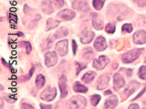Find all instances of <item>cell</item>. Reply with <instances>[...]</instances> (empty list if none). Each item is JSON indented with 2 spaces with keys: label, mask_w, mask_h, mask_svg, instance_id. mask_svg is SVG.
<instances>
[{
  "label": "cell",
  "mask_w": 146,
  "mask_h": 109,
  "mask_svg": "<svg viewBox=\"0 0 146 109\" xmlns=\"http://www.w3.org/2000/svg\"><path fill=\"white\" fill-rule=\"evenodd\" d=\"M68 104L71 108H85L87 106V101L82 96H76L71 98Z\"/></svg>",
  "instance_id": "6da1fadb"
},
{
  "label": "cell",
  "mask_w": 146,
  "mask_h": 109,
  "mask_svg": "<svg viewBox=\"0 0 146 109\" xmlns=\"http://www.w3.org/2000/svg\"><path fill=\"white\" fill-rule=\"evenodd\" d=\"M143 49H134L125 53L122 57L124 63H131L136 60L141 54Z\"/></svg>",
  "instance_id": "7a4b0ae2"
},
{
  "label": "cell",
  "mask_w": 146,
  "mask_h": 109,
  "mask_svg": "<svg viewBox=\"0 0 146 109\" xmlns=\"http://www.w3.org/2000/svg\"><path fill=\"white\" fill-rule=\"evenodd\" d=\"M110 62V59L105 55H101L98 59H94L92 66L97 70L103 69Z\"/></svg>",
  "instance_id": "3957f363"
},
{
  "label": "cell",
  "mask_w": 146,
  "mask_h": 109,
  "mask_svg": "<svg viewBox=\"0 0 146 109\" xmlns=\"http://www.w3.org/2000/svg\"><path fill=\"white\" fill-rule=\"evenodd\" d=\"M57 96V89L56 88H47L43 91L40 94V98L46 102H51L55 99Z\"/></svg>",
  "instance_id": "277c9868"
},
{
  "label": "cell",
  "mask_w": 146,
  "mask_h": 109,
  "mask_svg": "<svg viewBox=\"0 0 146 109\" xmlns=\"http://www.w3.org/2000/svg\"><path fill=\"white\" fill-rule=\"evenodd\" d=\"M67 77L64 75H62L58 79V87L60 88L61 95V99H63L67 96L68 90H67Z\"/></svg>",
  "instance_id": "5b68a950"
},
{
  "label": "cell",
  "mask_w": 146,
  "mask_h": 109,
  "mask_svg": "<svg viewBox=\"0 0 146 109\" xmlns=\"http://www.w3.org/2000/svg\"><path fill=\"white\" fill-rule=\"evenodd\" d=\"M45 64L47 67H52L54 66L58 61V57L57 53L54 52H49L45 54Z\"/></svg>",
  "instance_id": "8992f818"
},
{
  "label": "cell",
  "mask_w": 146,
  "mask_h": 109,
  "mask_svg": "<svg viewBox=\"0 0 146 109\" xmlns=\"http://www.w3.org/2000/svg\"><path fill=\"white\" fill-rule=\"evenodd\" d=\"M68 41L67 39L59 41L56 45V50L58 54L62 56H65L68 53Z\"/></svg>",
  "instance_id": "52a82bcc"
},
{
  "label": "cell",
  "mask_w": 146,
  "mask_h": 109,
  "mask_svg": "<svg viewBox=\"0 0 146 109\" xmlns=\"http://www.w3.org/2000/svg\"><path fill=\"white\" fill-rule=\"evenodd\" d=\"M92 23L94 28L96 30H101L104 28L103 18L97 13L92 14Z\"/></svg>",
  "instance_id": "ba28073f"
},
{
  "label": "cell",
  "mask_w": 146,
  "mask_h": 109,
  "mask_svg": "<svg viewBox=\"0 0 146 109\" xmlns=\"http://www.w3.org/2000/svg\"><path fill=\"white\" fill-rule=\"evenodd\" d=\"M111 78L107 74L102 75L97 81V89L98 90H104L108 86Z\"/></svg>",
  "instance_id": "9c48e42d"
},
{
  "label": "cell",
  "mask_w": 146,
  "mask_h": 109,
  "mask_svg": "<svg viewBox=\"0 0 146 109\" xmlns=\"http://www.w3.org/2000/svg\"><path fill=\"white\" fill-rule=\"evenodd\" d=\"M94 46L95 50L98 52L104 51L107 48L106 39L103 36H99L97 38L94 43Z\"/></svg>",
  "instance_id": "30bf717a"
},
{
  "label": "cell",
  "mask_w": 146,
  "mask_h": 109,
  "mask_svg": "<svg viewBox=\"0 0 146 109\" xmlns=\"http://www.w3.org/2000/svg\"><path fill=\"white\" fill-rule=\"evenodd\" d=\"M95 36V33L92 31L85 30L80 34V41L82 44L90 43Z\"/></svg>",
  "instance_id": "8fae6325"
},
{
  "label": "cell",
  "mask_w": 146,
  "mask_h": 109,
  "mask_svg": "<svg viewBox=\"0 0 146 109\" xmlns=\"http://www.w3.org/2000/svg\"><path fill=\"white\" fill-rule=\"evenodd\" d=\"M76 13L69 9H65L61 11L58 13L57 15L64 20H71L76 17Z\"/></svg>",
  "instance_id": "7c38bea8"
},
{
  "label": "cell",
  "mask_w": 146,
  "mask_h": 109,
  "mask_svg": "<svg viewBox=\"0 0 146 109\" xmlns=\"http://www.w3.org/2000/svg\"><path fill=\"white\" fill-rule=\"evenodd\" d=\"M72 7L74 9L83 12L88 11L90 9V7L87 1L82 0H74Z\"/></svg>",
  "instance_id": "4fadbf2b"
},
{
  "label": "cell",
  "mask_w": 146,
  "mask_h": 109,
  "mask_svg": "<svg viewBox=\"0 0 146 109\" xmlns=\"http://www.w3.org/2000/svg\"><path fill=\"white\" fill-rule=\"evenodd\" d=\"M125 81L123 77L119 74H116L113 77V88L117 91L124 87Z\"/></svg>",
  "instance_id": "5bb4252c"
},
{
  "label": "cell",
  "mask_w": 146,
  "mask_h": 109,
  "mask_svg": "<svg viewBox=\"0 0 146 109\" xmlns=\"http://www.w3.org/2000/svg\"><path fill=\"white\" fill-rule=\"evenodd\" d=\"M133 40L136 44L146 43V32L144 30H139L133 35Z\"/></svg>",
  "instance_id": "9a60e30c"
},
{
  "label": "cell",
  "mask_w": 146,
  "mask_h": 109,
  "mask_svg": "<svg viewBox=\"0 0 146 109\" xmlns=\"http://www.w3.org/2000/svg\"><path fill=\"white\" fill-rule=\"evenodd\" d=\"M40 9L43 13L47 15H50L54 12L52 1H48V0L42 1L40 6Z\"/></svg>",
  "instance_id": "2e32d148"
},
{
  "label": "cell",
  "mask_w": 146,
  "mask_h": 109,
  "mask_svg": "<svg viewBox=\"0 0 146 109\" xmlns=\"http://www.w3.org/2000/svg\"><path fill=\"white\" fill-rule=\"evenodd\" d=\"M118 103V98L115 95H113L106 99L105 103L106 108H115Z\"/></svg>",
  "instance_id": "e0dca14e"
},
{
  "label": "cell",
  "mask_w": 146,
  "mask_h": 109,
  "mask_svg": "<svg viewBox=\"0 0 146 109\" xmlns=\"http://www.w3.org/2000/svg\"><path fill=\"white\" fill-rule=\"evenodd\" d=\"M96 75V73L94 71H90L85 74L81 78V80L86 83H91L95 79Z\"/></svg>",
  "instance_id": "ac0fdd59"
},
{
  "label": "cell",
  "mask_w": 146,
  "mask_h": 109,
  "mask_svg": "<svg viewBox=\"0 0 146 109\" xmlns=\"http://www.w3.org/2000/svg\"><path fill=\"white\" fill-rule=\"evenodd\" d=\"M73 90L74 92L77 93H87L88 91V88L86 87L80 82L77 81L74 83V85H73Z\"/></svg>",
  "instance_id": "d6986e66"
},
{
  "label": "cell",
  "mask_w": 146,
  "mask_h": 109,
  "mask_svg": "<svg viewBox=\"0 0 146 109\" xmlns=\"http://www.w3.org/2000/svg\"><path fill=\"white\" fill-rule=\"evenodd\" d=\"M68 34V29L63 26L60 28L54 34L53 37L55 38V39H61L66 37Z\"/></svg>",
  "instance_id": "ffe728a7"
},
{
  "label": "cell",
  "mask_w": 146,
  "mask_h": 109,
  "mask_svg": "<svg viewBox=\"0 0 146 109\" xmlns=\"http://www.w3.org/2000/svg\"><path fill=\"white\" fill-rule=\"evenodd\" d=\"M60 24V21L53 19V18H48L46 22V31L50 30L57 28Z\"/></svg>",
  "instance_id": "44dd1931"
},
{
  "label": "cell",
  "mask_w": 146,
  "mask_h": 109,
  "mask_svg": "<svg viewBox=\"0 0 146 109\" xmlns=\"http://www.w3.org/2000/svg\"><path fill=\"white\" fill-rule=\"evenodd\" d=\"M46 83V79L44 76H43L42 74H38L36 78L35 83L36 88L38 89H42Z\"/></svg>",
  "instance_id": "7402d4cb"
},
{
  "label": "cell",
  "mask_w": 146,
  "mask_h": 109,
  "mask_svg": "<svg viewBox=\"0 0 146 109\" xmlns=\"http://www.w3.org/2000/svg\"><path fill=\"white\" fill-rule=\"evenodd\" d=\"M105 3V0H94L92 1V5L96 10L100 11L103 8Z\"/></svg>",
  "instance_id": "603a6c76"
},
{
  "label": "cell",
  "mask_w": 146,
  "mask_h": 109,
  "mask_svg": "<svg viewBox=\"0 0 146 109\" xmlns=\"http://www.w3.org/2000/svg\"><path fill=\"white\" fill-rule=\"evenodd\" d=\"M116 29L115 23L113 22H111L108 23L105 26V31L109 34H113L115 33Z\"/></svg>",
  "instance_id": "cb8c5ba5"
},
{
  "label": "cell",
  "mask_w": 146,
  "mask_h": 109,
  "mask_svg": "<svg viewBox=\"0 0 146 109\" xmlns=\"http://www.w3.org/2000/svg\"><path fill=\"white\" fill-rule=\"evenodd\" d=\"M101 99V97L100 95L99 94H93L92 96H91V98H90V102L91 103L92 106H96L98 105V104L100 103V100Z\"/></svg>",
  "instance_id": "d4e9b609"
},
{
  "label": "cell",
  "mask_w": 146,
  "mask_h": 109,
  "mask_svg": "<svg viewBox=\"0 0 146 109\" xmlns=\"http://www.w3.org/2000/svg\"><path fill=\"white\" fill-rule=\"evenodd\" d=\"M19 46L25 47L27 54H29L31 53V52H32V46H31V43L29 42L23 41V42L19 43Z\"/></svg>",
  "instance_id": "484cf974"
},
{
  "label": "cell",
  "mask_w": 146,
  "mask_h": 109,
  "mask_svg": "<svg viewBox=\"0 0 146 109\" xmlns=\"http://www.w3.org/2000/svg\"><path fill=\"white\" fill-rule=\"evenodd\" d=\"M84 53V55H83V57L84 58H86V60L88 59H91L92 58V55H93V50L92 48H91L90 47H88L87 48H86Z\"/></svg>",
  "instance_id": "4316f807"
},
{
  "label": "cell",
  "mask_w": 146,
  "mask_h": 109,
  "mask_svg": "<svg viewBox=\"0 0 146 109\" xmlns=\"http://www.w3.org/2000/svg\"><path fill=\"white\" fill-rule=\"evenodd\" d=\"M35 70V67L33 66V67L31 68V69H30L29 72V73H28L27 75H25V76H23V77H22V78H20V79H20V81H21V82H24V81H27L29 80V79H31V78L32 77V75H33V73H34Z\"/></svg>",
  "instance_id": "83f0119b"
},
{
  "label": "cell",
  "mask_w": 146,
  "mask_h": 109,
  "mask_svg": "<svg viewBox=\"0 0 146 109\" xmlns=\"http://www.w3.org/2000/svg\"><path fill=\"white\" fill-rule=\"evenodd\" d=\"M139 76L142 79H146V66L140 67L139 71Z\"/></svg>",
  "instance_id": "f1b7e54d"
},
{
  "label": "cell",
  "mask_w": 146,
  "mask_h": 109,
  "mask_svg": "<svg viewBox=\"0 0 146 109\" xmlns=\"http://www.w3.org/2000/svg\"><path fill=\"white\" fill-rule=\"evenodd\" d=\"M76 75H78L80 72L84 69L86 68L87 67V65L86 64H81L80 63L78 62H76Z\"/></svg>",
  "instance_id": "f546056e"
},
{
  "label": "cell",
  "mask_w": 146,
  "mask_h": 109,
  "mask_svg": "<svg viewBox=\"0 0 146 109\" xmlns=\"http://www.w3.org/2000/svg\"><path fill=\"white\" fill-rule=\"evenodd\" d=\"M132 30H133V26L131 25V24L126 23V24H124L122 26V31L124 32L131 33Z\"/></svg>",
  "instance_id": "4dcf8cb0"
},
{
  "label": "cell",
  "mask_w": 146,
  "mask_h": 109,
  "mask_svg": "<svg viewBox=\"0 0 146 109\" xmlns=\"http://www.w3.org/2000/svg\"><path fill=\"white\" fill-rule=\"evenodd\" d=\"M53 3L57 8H60L63 7L64 4V0H54Z\"/></svg>",
  "instance_id": "1f68e13d"
},
{
  "label": "cell",
  "mask_w": 146,
  "mask_h": 109,
  "mask_svg": "<svg viewBox=\"0 0 146 109\" xmlns=\"http://www.w3.org/2000/svg\"><path fill=\"white\" fill-rule=\"evenodd\" d=\"M53 40L51 38H48L46 40V49H48V48H50L53 45Z\"/></svg>",
  "instance_id": "d6a6232c"
},
{
  "label": "cell",
  "mask_w": 146,
  "mask_h": 109,
  "mask_svg": "<svg viewBox=\"0 0 146 109\" xmlns=\"http://www.w3.org/2000/svg\"><path fill=\"white\" fill-rule=\"evenodd\" d=\"M72 48L73 53H74V54L75 55L76 54V52H77V48H78L77 44L75 40H72Z\"/></svg>",
  "instance_id": "836d02e7"
},
{
  "label": "cell",
  "mask_w": 146,
  "mask_h": 109,
  "mask_svg": "<svg viewBox=\"0 0 146 109\" xmlns=\"http://www.w3.org/2000/svg\"><path fill=\"white\" fill-rule=\"evenodd\" d=\"M134 1L136 3L139 7L146 6V0H134Z\"/></svg>",
  "instance_id": "e575fe53"
},
{
  "label": "cell",
  "mask_w": 146,
  "mask_h": 109,
  "mask_svg": "<svg viewBox=\"0 0 146 109\" xmlns=\"http://www.w3.org/2000/svg\"><path fill=\"white\" fill-rule=\"evenodd\" d=\"M5 100H6L7 102H9V100H13L14 102H15L17 100V99H15L14 98L13 96H10V95H8V97H7H7H5Z\"/></svg>",
  "instance_id": "d590c367"
},
{
  "label": "cell",
  "mask_w": 146,
  "mask_h": 109,
  "mask_svg": "<svg viewBox=\"0 0 146 109\" xmlns=\"http://www.w3.org/2000/svg\"><path fill=\"white\" fill-rule=\"evenodd\" d=\"M22 108H34V107L32 106H31V104H28V103H23V104H22Z\"/></svg>",
  "instance_id": "8d00e7d4"
},
{
  "label": "cell",
  "mask_w": 146,
  "mask_h": 109,
  "mask_svg": "<svg viewBox=\"0 0 146 109\" xmlns=\"http://www.w3.org/2000/svg\"><path fill=\"white\" fill-rule=\"evenodd\" d=\"M40 106L41 108H52V105H43L42 103L40 104Z\"/></svg>",
  "instance_id": "74e56055"
},
{
  "label": "cell",
  "mask_w": 146,
  "mask_h": 109,
  "mask_svg": "<svg viewBox=\"0 0 146 109\" xmlns=\"http://www.w3.org/2000/svg\"><path fill=\"white\" fill-rule=\"evenodd\" d=\"M129 108H139V106L137 104H132L129 106Z\"/></svg>",
  "instance_id": "f35d334b"
},
{
  "label": "cell",
  "mask_w": 146,
  "mask_h": 109,
  "mask_svg": "<svg viewBox=\"0 0 146 109\" xmlns=\"http://www.w3.org/2000/svg\"><path fill=\"white\" fill-rule=\"evenodd\" d=\"M105 95H108V94H112V92L110 90H108L106 92H105Z\"/></svg>",
  "instance_id": "ab89813d"
}]
</instances>
